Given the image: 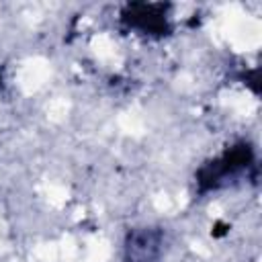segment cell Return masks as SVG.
Listing matches in <instances>:
<instances>
[{"label": "cell", "instance_id": "obj_1", "mask_svg": "<svg viewBox=\"0 0 262 262\" xmlns=\"http://www.w3.org/2000/svg\"><path fill=\"white\" fill-rule=\"evenodd\" d=\"M254 166V149L250 143L239 141L231 147H227L219 158L207 162L196 172V186L199 192H209L223 188L231 182H235L239 176L246 174V170Z\"/></svg>", "mask_w": 262, "mask_h": 262}, {"label": "cell", "instance_id": "obj_2", "mask_svg": "<svg viewBox=\"0 0 262 262\" xmlns=\"http://www.w3.org/2000/svg\"><path fill=\"white\" fill-rule=\"evenodd\" d=\"M166 10L168 6L164 4H129L123 10L121 20L143 35H166L170 31Z\"/></svg>", "mask_w": 262, "mask_h": 262}, {"label": "cell", "instance_id": "obj_3", "mask_svg": "<svg viewBox=\"0 0 262 262\" xmlns=\"http://www.w3.org/2000/svg\"><path fill=\"white\" fill-rule=\"evenodd\" d=\"M164 250V233L156 227L129 231L125 239V262H158Z\"/></svg>", "mask_w": 262, "mask_h": 262}, {"label": "cell", "instance_id": "obj_4", "mask_svg": "<svg viewBox=\"0 0 262 262\" xmlns=\"http://www.w3.org/2000/svg\"><path fill=\"white\" fill-rule=\"evenodd\" d=\"M0 84H2V76H0Z\"/></svg>", "mask_w": 262, "mask_h": 262}]
</instances>
